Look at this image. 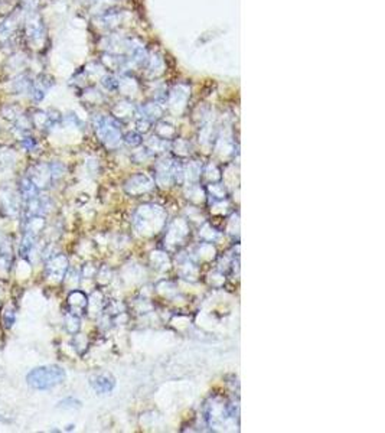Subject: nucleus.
Segmentation results:
<instances>
[{
  "mask_svg": "<svg viewBox=\"0 0 385 433\" xmlns=\"http://www.w3.org/2000/svg\"><path fill=\"white\" fill-rule=\"evenodd\" d=\"M22 139H23V140H22V145H23V148H25V149H26V150H32V149H34L35 145H36V143H35V140H34V139H32V137L23 136Z\"/></svg>",
  "mask_w": 385,
  "mask_h": 433,
  "instance_id": "12",
  "label": "nucleus"
},
{
  "mask_svg": "<svg viewBox=\"0 0 385 433\" xmlns=\"http://www.w3.org/2000/svg\"><path fill=\"white\" fill-rule=\"evenodd\" d=\"M0 422H1V416H0Z\"/></svg>",
  "mask_w": 385,
  "mask_h": 433,
  "instance_id": "13",
  "label": "nucleus"
},
{
  "mask_svg": "<svg viewBox=\"0 0 385 433\" xmlns=\"http://www.w3.org/2000/svg\"><path fill=\"white\" fill-rule=\"evenodd\" d=\"M13 263V247L9 240H4L0 244V274L7 276L12 270Z\"/></svg>",
  "mask_w": 385,
  "mask_h": 433,
  "instance_id": "4",
  "label": "nucleus"
},
{
  "mask_svg": "<svg viewBox=\"0 0 385 433\" xmlns=\"http://www.w3.org/2000/svg\"><path fill=\"white\" fill-rule=\"evenodd\" d=\"M80 406H81V401L74 399V397H68V399L61 400V401L58 403V407H62V409H77V407H80Z\"/></svg>",
  "mask_w": 385,
  "mask_h": 433,
  "instance_id": "11",
  "label": "nucleus"
},
{
  "mask_svg": "<svg viewBox=\"0 0 385 433\" xmlns=\"http://www.w3.org/2000/svg\"><path fill=\"white\" fill-rule=\"evenodd\" d=\"M1 321H3V325L6 329H10L13 325H15V321H16V311L12 305H7L3 312H1Z\"/></svg>",
  "mask_w": 385,
  "mask_h": 433,
  "instance_id": "9",
  "label": "nucleus"
},
{
  "mask_svg": "<svg viewBox=\"0 0 385 433\" xmlns=\"http://www.w3.org/2000/svg\"><path fill=\"white\" fill-rule=\"evenodd\" d=\"M0 210L7 216H15L20 211V200L15 191L9 188L0 189Z\"/></svg>",
  "mask_w": 385,
  "mask_h": 433,
  "instance_id": "3",
  "label": "nucleus"
},
{
  "mask_svg": "<svg viewBox=\"0 0 385 433\" xmlns=\"http://www.w3.org/2000/svg\"><path fill=\"white\" fill-rule=\"evenodd\" d=\"M65 380V371L58 366H42L31 370L26 376V383L31 388L45 391Z\"/></svg>",
  "mask_w": 385,
  "mask_h": 433,
  "instance_id": "1",
  "label": "nucleus"
},
{
  "mask_svg": "<svg viewBox=\"0 0 385 433\" xmlns=\"http://www.w3.org/2000/svg\"><path fill=\"white\" fill-rule=\"evenodd\" d=\"M32 182L39 188H45L47 183H49L52 181V176H50V169H48L47 166H42V165H38V166L32 167V173L28 176Z\"/></svg>",
  "mask_w": 385,
  "mask_h": 433,
  "instance_id": "7",
  "label": "nucleus"
},
{
  "mask_svg": "<svg viewBox=\"0 0 385 433\" xmlns=\"http://www.w3.org/2000/svg\"><path fill=\"white\" fill-rule=\"evenodd\" d=\"M68 305L71 308V314H75V315H80V314H84L87 306H88V299L85 296L83 292L80 290H72L68 296Z\"/></svg>",
  "mask_w": 385,
  "mask_h": 433,
  "instance_id": "6",
  "label": "nucleus"
},
{
  "mask_svg": "<svg viewBox=\"0 0 385 433\" xmlns=\"http://www.w3.org/2000/svg\"><path fill=\"white\" fill-rule=\"evenodd\" d=\"M65 326L67 331L71 333H77L80 329V318L75 314H69L65 317Z\"/></svg>",
  "mask_w": 385,
  "mask_h": 433,
  "instance_id": "10",
  "label": "nucleus"
},
{
  "mask_svg": "<svg viewBox=\"0 0 385 433\" xmlns=\"http://www.w3.org/2000/svg\"><path fill=\"white\" fill-rule=\"evenodd\" d=\"M68 259L64 254H55L48 259L45 265V273L53 282H61L68 271Z\"/></svg>",
  "mask_w": 385,
  "mask_h": 433,
  "instance_id": "2",
  "label": "nucleus"
},
{
  "mask_svg": "<svg viewBox=\"0 0 385 433\" xmlns=\"http://www.w3.org/2000/svg\"><path fill=\"white\" fill-rule=\"evenodd\" d=\"M19 189H20V197L25 200V202L26 201H31L34 200V198H36V197H39V188L35 185L28 176H25V178H22L20 179V185H19Z\"/></svg>",
  "mask_w": 385,
  "mask_h": 433,
  "instance_id": "8",
  "label": "nucleus"
},
{
  "mask_svg": "<svg viewBox=\"0 0 385 433\" xmlns=\"http://www.w3.org/2000/svg\"><path fill=\"white\" fill-rule=\"evenodd\" d=\"M90 383H91V387L98 394H108L113 391V388L116 385V380L110 374H98V376L93 377Z\"/></svg>",
  "mask_w": 385,
  "mask_h": 433,
  "instance_id": "5",
  "label": "nucleus"
}]
</instances>
